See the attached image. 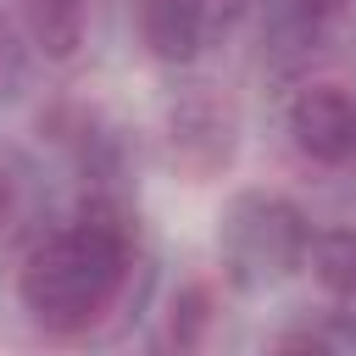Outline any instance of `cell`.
<instances>
[{
	"label": "cell",
	"mask_w": 356,
	"mask_h": 356,
	"mask_svg": "<svg viewBox=\"0 0 356 356\" xmlns=\"http://www.w3.org/2000/svg\"><path fill=\"white\" fill-rule=\"evenodd\" d=\"M128 256H134V228L111 200H89L78 211V222L56 228L50 239H39L17 273V295L22 312L50 328V334H78L89 328L122 289L128 278Z\"/></svg>",
	"instance_id": "1"
},
{
	"label": "cell",
	"mask_w": 356,
	"mask_h": 356,
	"mask_svg": "<svg viewBox=\"0 0 356 356\" xmlns=\"http://www.w3.org/2000/svg\"><path fill=\"white\" fill-rule=\"evenodd\" d=\"M306 245H312V228H306L300 206L284 195L250 189L222 217V256L239 284H278L289 267H300Z\"/></svg>",
	"instance_id": "2"
},
{
	"label": "cell",
	"mask_w": 356,
	"mask_h": 356,
	"mask_svg": "<svg viewBox=\"0 0 356 356\" xmlns=\"http://www.w3.org/2000/svg\"><path fill=\"white\" fill-rule=\"evenodd\" d=\"M289 139H295L300 156H312L323 167L356 161V100L339 83L300 89L295 106H289Z\"/></svg>",
	"instance_id": "3"
},
{
	"label": "cell",
	"mask_w": 356,
	"mask_h": 356,
	"mask_svg": "<svg viewBox=\"0 0 356 356\" xmlns=\"http://www.w3.org/2000/svg\"><path fill=\"white\" fill-rule=\"evenodd\" d=\"M206 0H139V39L156 61H195L206 44Z\"/></svg>",
	"instance_id": "4"
},
{
	"label": "cell",
	"mask_w": 356,
	"mask_h": 356,
	"mask_svg": "<svg viewBox=\"0 0 356 356\" xmlns=\"http://www.w3.org/2000/svg\"><path fill=\"white\" fill-rule=\"evenodd\" d=\"M28 33L50 61H72L89 33V0H28Z\"/></svg>",
	"instance_id": "5"
},
{
	"label": "cell",
	"mask_w": 356,
	"mask_h": 356,
	"mask_svg": "<svg viewBox=\"0 0 356 356\" xmlns=\"http://www.w3.org/2000/svg\"><path fill=\"white\" fill-rule=\"evenodd\" d=\"M334 6L339 0H261V28L278 44H312L328 28Z\"/></svg>",
	"instance_id": "6"
},
{
	"label": "cell",
	"mask_w": 356,
	"mask_h": 356,
	"mask_svg": "<svg viewBox=\"0 0 356 356\" xmlns=\"http://www.w3.org/2000/svg\"><path fill=\"white\" fill-rule=\"evenodd\" d=\"M306 250H312V273H317V284L328 295H339V300L356 295V234L350 228H328Z\"/></svg>",
	"instance_id": "7"
},
{
	"label": "cell",
	"mask_w": 356,
	"mask_h": 356,
	"mask_svg": "<svg viewBox=\"0 0 356 356\" xmlns=\"http://www.w3.org/2000/svg\"><path fill=\"white\" fill-rule=\"evenodd\" d=\"M206 323H211V289L206 284H184L172 295V317H167V339L172 345H200L206 339Z\"/></svg>",
	"instance_id": "8"
},
{
	"label": "cell",
	"mask_w": 356,
	"mask_h": 356,
	"mask_svg": "<svg viewBox=\"0 0 356 356\" xmlns=\"http://www.w3.org/2000/svg\"><path fill=\"white\" fill-rule=\"evenodd\" d=\"M22 206H28V200H22V178L0 167V234H6V228H17Z\"/></svg>",
	"instance_id": "9"
},
{
	"label": "cell",
	"mask_w": 356,
	"mask_h": 356,
	"mask_svg": "<svg viewBox=\"0 0 356 356\" xmlns=\"http://www.w3.org/2000/svg\"><path fill=\"white\" fill-rule=\"evenodd\" d=\"M0 67H6V33H0Z\"/></svg>",
	"instance_id": "10"
}]
</instances>
